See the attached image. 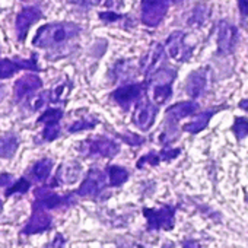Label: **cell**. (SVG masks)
Listing matches in <instances>:
<instances>
[{"mask_svg":"<svg viewBox=\"0 0 248 248\" xmlns=\"http://www.w3.org/2000/svg\"><path fill=\"white\" fill-rule=\"evenodd\" d=\"M53 165H54V162L51 159H48V158H44V159L35 162L34 167H32V171H31L32 177L37 181H46L48 178L51 170H53Z\"/></svg>","mask_w":248,"mask_h":248,"instance_id":"ffe728a7","label":"cell"},{"mask_svg":"<svg viewBox=\"0 0 248 248\" xmlns=\"http://www.w3.org/2000/svg\"><path fill=\"white\" fill-rule=\"evenodd\" d=\"M60 136V123H47L43 130V139L46 142H53Z\"/></svg>","mask_w":248,"mask_h":248,"instance_id":"4316f807","label":"cell"},{"mask_svg":"<svg viewBox=\"0 0 248 248\" xmlns=\"http://www.w3.org/2000/svg\"><path fill=\"white\" fill-rule=\"evenodd\" d=\"M120 139L124 142V143H127V145H132V146H139L145 142L143 138H140L139 135H135V133H126V135H120Z\"/></svg>","mask_w":248,"mask_h":248,"instance_id":"f1b7e54d","label":"cell"},{"mask_svg":"<svg viewBox=\"0 0 248 248\" xmlns=\"http://www.w3.org/2000/svg\"><path fill=\"white\" fill-rule=\"evenodd\" d=\"M105 183H107L105 174L102 171H99V170L92 168L88 172L86 178L83 180V183L80 184V187L78 188L76 193L80 197H93L105 187Z\"/></svg>","mask_w":248,"mask_h":248,"instance_id":"8fae6325","label":"cell"},{"mask_svg":"<svg viewBox=\"0 0 248 248\" xmlns=\"http://www.w3.org/2000/svg\"><path fill=\"white\" fill-rule=\"evenodd\" d=\"M168 54L177 62H186L193 53V47L187 44V35L183 31H174L165 41Z\"/></svg>","mask_w":248,"mask_h":248,"instance_id":"277c9868","label":"cell"},{"mask_svg":"<svg viewBox=\"0 0 248 248\" xmlns=\"http://www.w3.org/2000/svg\"><path fill=\"white\" fill-rule=\"evenodd\" d=\"M80 174V165L78 162H67L63 164L56 175V183H62V184H72L78 180Z\"/></svg>","mask_w":248,"mask_h":248,"instance_id":"e0dca14e","label":"cell"},{"mask_svg":"<svg viewBox=\"0 0 248 248\" xmlns=\"http://www.w3.org/2000/svg\"><path fill=\"white\" fill-rule=\"evenodd\" d=\"M101 2H102V0H80V5L91 8V6H96V5H99Z\"/></svg>","mask_w":248,"mask_h":248,"instance_id":"d590c367","label":"cell"},{"mask_svg":"<svg viewBox=\"0 0 248 248\" xmlns=\"http://www.w3.org/2000/svg\"><path fill=\"white\" fill-rule=\"evenodd\" d=\"M143 215L148 219L149 229H171L174 226V209L170 206H165L158 210L145 209Z\"/></svg>","mask_w":248,"mask_h":248,"instance_id":"9c48e42d","label":"cell"},{"mask_svg":"<svg viewBox=\"0 0 248 248\" xmlns=\"http://www.w3.org/2000/svg\"><path fill=\"white\" fill-rule=\"evenodd\" d=\"M98 124L96 120L93 118H82V120H78L75 121L72 126L69 127V132L70 133H78V132H82V130H89V129H93Z\"/></svg>","mask_w":248,"mask_h":248,"instance_id":"484cf974","label":"cell"},{"mask_svg":"<svg viewBox=\"0 0 248 248\" xmlns=\"http://www.w3.org/2000/svg\"><path fill=\"white\" fill-rule=\"evenodd\" d=\"M238 38V30L229 22H220L217 28V53L228 56L233 51Z\"/></svg>","mask_w":248,"mask_h":248,"instance_id":"30bf717a","label":"cell"},{"mask_svg":"<svg viewBox=\"0 0 248 248\" xmlns=\"http://www.w3.org/2000/svg\"><path fill=\"white\" fill-rule=\"evenodd\" d=\"M162 248H174V247H172L171 244H165V245H164Z\"/></svg>","mask_w":248,"mask_h":248,"instance_id":"ab89813d","label":"cell"},{"mask_svg":"<svg viewBox=\"0 0 248 248\" xmlns=\"http://www.w3.org/2000/svg\"><path fill=\"white\" fill-rule=\"evenodd\" d=\"M209 15H210V8L207 5H197L193 9L187 24H190L191 27H202L207 21Z\"/></svg>","mask_w":248,"mask_h":248,"instance_id":"44dd1931","label":"cell"},{"mask_svg":"<svg viewBox=\"0 0 248 248\" xmlns=\"http://www.w3.org/2000/svg\"><path fill=\"white\" fill-rule=\"evenodd\" d=\"M41 18H43V12L37 6H27L18 14L15 21V30H16V37L21 43L25 41L31 25L38 22Z\"/></svg>","mask_w":248,"mask_h":248,"instance_id":"8992f818","label":"cell"},{"mask_svg":"<svg viewBox=\"0 0 248 248\" xmlns=\"http://www.w3.org/2000/svg\"><path fill=\"white\" fill-rule=\"evenodd\" d=\"M152 101L156 105L165 104L172 95V85H152Z\"/></svg>","mask_w":248,"mask_h":248,"instance_id":"7402d4cb","label":"cell"},{"mask_svg":"<svg viewBox=\"0 0 248 248\" xmlns=\"http://www.w3.org/2000/svg\"><path fill=\"white\" fill-rule=\"evenodd\" d=\"M14 184V177L11 174H0V187H11Z\"/></svg>","mask_w":248,"mask_h":248,"instance_id":"d6a6232c","label":"cell"},{"mask_svg":"<svg viewBox=\"0 0 248 248\" xmlns=\"http://www.w3.org/2000/svg\"><path fill=\"white\" fill-rule=\"evenodd\" d=\"M239 108H242V109L248 111V99H242V101L239 102Z\"/></svg>","mask_w":248,"mask_h":248,"instance_id":"8d00e7d4","label":"cell"},{"mask_svg":"<svg viewBox=\"0 0 248 248\" xmlns=\"http://www.w3.org/2000/svg\"><path fill=\"white\" fill-rule=\"evenodd\" d=\"M216 112V109H209V111H204L202 112L200 115H197L194 120H191L190 123L184 124L183 126V132H187V133H199L202 130H204L207 127V124H209V120L213 117V114Z\"/></svg>","mask_w":248,"mask_h":248,"instance_id":"d6986e66","label":"cell"},{"mask_svg":"<svg viewBox=\"0 0 248 248\" xmlns=\"http://www.w3.org/2000/svg\"><path fill=\"white\" fill-rule=\"evenodd\" d=\"M238 8L242 16H248V0H238Z\"/></svg>","mask_w":248,"mask_h":248,"instance_id":"836d02e7","label":"cell"},{"mask_svg":"<svg viewBox=\"0 0 248 248\" xmlns=\"http://www.w3.org/2000/svg\"><path fill=\"white\" fill-rule=\"evenodd\" d=\"M99 18L105 22H114V21H118L121 16L117 15V14H112V12H101L99 14Z\"/></svg>","mask_w":248,"mask_h":248,"instance_id":"1f68e13d","label":"cell"},{"mask_svg":"<svg viewBox=\"0 0 248 248\" xmlns=\"http://www.w3.org/2000/svg\"><path fill=\"white\" fill-rule=\"evenodd\" d=\"M199 108V104L196 101H184L171 105L167 109V117L171 123H178L181 118H186L191 114H194Z\"/></svg>","mask_w":248,"mask_h":248,"instance_id":"2e32d148","label":"cell"},{"mask_svg":"<svg viewBox=\"0 0 248 248\" xmlns=\"http://www.w3.org/2000/svg\"><path fill=\"white\" fill-rule=\"evenodd\" d=\"M80 34V27L73 22H53L41 27L32 44L38 48H54L59 47Z\"/></svg>","mask_w":248,"mask_h":248,"instance_id":"6da1fadb","label":"cell"},{"mask_svg":"<svg viewBox=\"0 0 248 248\" xmlns=\"http://www.w3.org/2000/svg\"><path fill=\"white\" fill-rule=\"evenodd\" d=\"M30 187H31V183H30L25 177H21L15 184H12V186L5 191V194H6V197L12 196V194H15V193L24 194V193H27V191L30 190Z\"/></svg>","mask_w":248,"mask_h":248,"instance_id":"83f0119b","label":"cell"},{"mask_svg":"<svg viewBox=\"0 0 248 248\" xmlns=\"http://www.w3.org/2000/svg\"><path fill=\"white\" fill-rule=\"evenodd\" d=\"M232 132L238 140L244 139L248 135V120L242 118V117H236L233 121V126H232Z\"/></svg>","mask_w":248,"mask_h":248,"instance_id":"d4e9b609","label":"cell"},{"mask_svg":"<svg viewBox=\"0 0 248 248\" xmlns=\"http://www.w3.org/2000/svg\"><path fill=\"white\" fill-rule=\"evenodd\" d=\"M183 248H203V247L196 239H187V241H183Z\"/></svg>","mask_w":248,"mask_h":248,"instance_id":"e575fe53","label":"cell"},{"mask_svg":"<svg viewBox=\"0 0 248 248\" xmlns=\"http://www.w3.org/2000/svg\"><path fill=\"white\" fill-rule=\"evenodd\" d=\"M2 210H3V202H2V199H0V213H2Z\"/></svg>","mask_w":248,"mask_h":248,"instance_id":"f35d334b","label":"cell"},{"mask_svg":"<svg viewBox=\"0 0 248 248\" xmlns=\"http://www.w3.org/2000/svg\"><path fill=\"white\" fill-rule=\"evenodd\" d=\"M108 178H109V186L117 187V186H121V184H124L127 181L129 172H127L126 168H123V167L111 165L108 168Z\"/></svg>","mask_w":248,"mask_h":248,"instance_id":"603a6c76","label":"cell"},{"mask_svg":"<svg viewBox=\"0 0 248 248\" xmlns=\"http://www.w3.org/2000/svg\"><path fill=\"white\" fill-rule=\"evenodd\" d=\"M165 59V50H164V46L161 44H154L151 47V50L146 53V56L142 59L140 62V70L146 75V76H151L152 73H155L158 69H161V63L164 62Z\"/></svg>","mask_w":248,"mask_h":248,"instance_id":"5bb4252c","label":"cell"},{"mask_svg":"<svg viewBox=\"0 0 248 248\" xmlns=\"http://www.w3.org/2000/svg\"><path fill=\"white\" fill-rule=\"evenodd\" d=\"M83 146L86 148L85 152L88 155H99V156H105V158H112L120 151L118 143H115L114 140H109L107 138H95L92 140H86L83 143Z\"/></svg>","mask_w":248,"mask_h":248,"instance_id":"7c38bea8","label":"cell"},{"mask_svg":"<svg viewBox=\"0 0 248 248\" xmlns=\"http://www.w3.org/2000/svg\"><path fill=\"white\" fill-rule=\"evenodd\" d=\"M32 209H34V212L22 229L24 235L41 233V232L48 231L51 226V216H50V213H47L46 209H41V207H32Z\"/></svg>","mask_w":248,"mask_h":248,"instance_id":"4fadbf2b","label":"cell"},{"mask_svg":"<svg viewBox=\"0 0 248 248\" xmlns=\"http://www.w3.org/2000/svg\"><path fill=\"white\" fill-rule=\"evenodd\" d=\"M159 161H162V159H161V155H159V154H154V152H151V154H148V155H145L143 158H140V159H139L138 167H139V168H142L146 162H149L151 165H158V164H159Z\"/></svg>","mask_w":248,"mask_h":248,"instance_id":"f546056e","label":"cell"},{"mask_svg":"<svg viewBox=\"0 0 248 248\" xmlns=\"http://www.w3.org/2000/svg\"><path fill=\"white\" fill-rule=\"evenodd\" d=\"M156 112H158L156 107L146 98V95H143L136 102V108L133 112V124L142 132L149 130L155 121Z\"/></svg>","mask_w":248,"mask_h":248,"instance_id":"3957f363","label":"cell"},{"mask_svg":"<svg viewBox=\"0 0 248 248\" xmlns=\"http://www.w3.org/2000/svg\"><path fill=\"white\" fill-rule=\"evenodd\" d=\"M145 95L143 83H127L112 92V99L123 108H129L133 102H138Z\"/></svg>","mask_w":248,"mask_h":248,"instance_id":"52a82bcc","label":"cell"},{"mask_svg":"<svg viewBox=\"0 0 248 248\" xmlns=\"http://www.w3.org/2000/svg\"><path fill=\"white\" fill-rule=\"evenodd\" d=\"M5 92H6V89H5V86L0 83V102L3 101V98H5Z\"/></svg>","mask_w":248,"mask_h":248,"instance_id":"74e56055","label":"cell"},{"mask_svg":"<svg viewBox=\"0 0 248 248\" xmlns=\"http://www.w3.org/2000/svg\"><path fill=\"white\" fill-rule=\"evenodd\" d=\"M19 138L15 133L0 136V158L11 159L19 149Z\"/></svg>","mask_w":248,"mask_h":248,"instance_id":"ac0fdd59","label":"cell"},{"mask_svg":"<svg viewBox=\"0 0 248 248\" xmlns=\"http://www.w3.org/2000/svg\"><path fill=\"white\" fill-rule=\"evenodd\" d=\"M181 0H142L140 16L142 22L148 27H158L165 18L171 3H180Z\"/></svg>","mask_w":248,"mask_h":248,"instance_id":"7a4b0ae2","label":"cell"},{"mask_svg":"<svg viewBox=\"0 0 248 248\" xmlns=\"http://www.w3.org/2000/svg\"><path fill=\"white\" fill-rule=\"evenodd\" d=\"M64 244H66V239L62 233H57L54 236V239L47 245V248H64Z\"/></svg>","mask_w":248,"mask_h":248,"instance_id":"4dcf8cb0","label":"cell"},{"mask_svg":"<svg viewBox=\"0 0 248 248\" xmlns=\"http://www.w3.org/2000/svg\"><path fill=\"white\" fill-rule=\"evenodd\" d=\"M63 117V111L60 108H47L38 118V123H60Z\"/></svg>","mask_w":248,"mask_h":248,"instance_id":"cb8c5ba5","label":"cell"},{"mask_svg":"<svg viewBox=\"0 0 248 248\" xmlns=\"http://www.w3.org/2000/svg\"><path fill=\"white\" fill-rule=\"evenodd\" d=\"M207 86V69L194 70L186 82V92L193 99L199 98Z\"/></svg>","mask_w":248,"mask_h":248,"instance_id":"9a60e30c","label":"cell"},{"mask_svg":"<svg viewBox=\"0 0 248 248\" xmlns=\"http://www.w3.org/2000/svg\"><path fill=\"white\" fill-rule=\"evenodd\" d=\"M18 70L40 72L37 56L34 54L32 59H0V79H9Z\"/></svg>","mask_w":248,"mask_h":248,"instance_id":"5b68a950","label":"cell"},{"mask_svg":"<svg viewBox=\"0 0 248 248\" xmlns=\"http://www.w3.org/2000/svg\"><path fill=\"white\" fill-rule=\"evenodd\" d=\"M43 88V80L35 73H27L22 78H19L14 85V96L15 101H24L25 98L34 95L37 91Z\"/></svg>","mask_w":248,"mask_h":248,"instance_id":"ba28073f","label":"cell"}]
</instances>
